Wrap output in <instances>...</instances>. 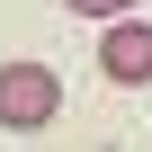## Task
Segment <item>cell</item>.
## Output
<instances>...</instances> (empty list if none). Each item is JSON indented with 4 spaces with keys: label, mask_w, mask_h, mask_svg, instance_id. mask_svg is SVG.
Listing matches in <instances>:
<instances>
[{
    "label": "cell",
    "mask_w": 152,
    "mask_h": 152,
    "mask_svg": "<svg viewBox=\"0 0 152 152\" xmlns=\"http://www.w3.org/2000/svg\"><path fill=\"white\" fill-rule=\"evenodd\" d=\"M54 107H63V81L45 63H0V125H9V134L54 125Z\"/></svg>",
    "instance_id": "6da1fadb"
},
{
    "label": "cell",
    "mask_w": 152,
    "mask_h": 152,
    "mask_svg": "<svg viewBox=\"0 0 152 152\" xmlns=\"http://www.w3.org/2000/svg\"><path fill=\"white\" fill-rule=\"evenodd\" d=\"M99 72L116 90H143L152 81V27L143 18H107V36H99Z\"/></svg>",
    "instance_id": "7a4b0ae2"
},
{
    "label": "cell",
    "mask_w": 152,
    "mask_h": 152,
    "mask_svg": "<svg viewBox=\"0 0 152 152\" xmlns=\"http://www.w3.org/2000/svg\"><path fill=\"white\" fill-rule=\"evenodd\" d=\"M63 9H72V18H125L134 0H63Z\"/></svg>",
    "instance_id": "3957f363"
}]
</instances>
